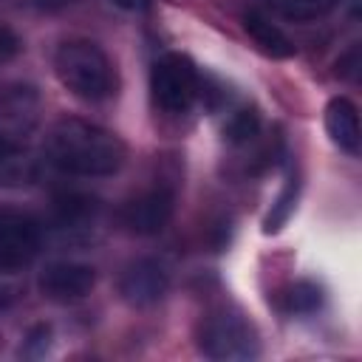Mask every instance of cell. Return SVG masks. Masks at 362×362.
<instances>
[{"mask_svg":"<svg viewBox=\"0 0 362 362\" xmlns=\"http://www.w3.org/2000/svg\"><path fill=\"white\" fill-rule=\"evenodd\" d=\"M96 286V272L88 263L57 260L48 263L40 274V291L51 303H76L85 300Z\"/></svg>","mask_w":362,"mask_h":362,"instance_id":"8","label":"cell"},{"mask_svg":"<svg viewBox=\"0 0 362 362\" xmlns=\"http://www.w3.org/2000/svg\"><path fill=\"white\" fill-rule=\"evenodd\" d=\"M17 51H20V37H17L8 25L0 23V62L17 57Z\"/></svg>","mask_w":362,"mask_h":362,"instance_id":"19","label":"cell"},{"mask_svg":"<svg viewBox=\"0 0 362 362\" xmlns=\"http://www.w3.org/2000/svg\"><path fill=\"white\" fill-rule=\"evenodd\" d=\"M96 198L82 192H62L54 198V221L59 229H85L96 218Z\"/></svg>","mask_w":362,"mask_h":362,"instance_id":"12","label":"cell"},{"mask_svg":"<svg viewBox=\"0 0 362 362\" xmlns=\"http://www.w3.org/2000/svg\"><path fill=\"white\" fill-rule=\"evenodd\" d=\"M322 305V288L311 280H297L288 286L286 294V308L291 314H314Z\"/></svg>","mask_w":362,"mask_h":362,"instance_id":"16","label":"cell"},{"mask_svg":"<svg viewBox=\"0 0 362 362\" xmlns=\"http://www.w3.org/2000/svg\"><path fill=\"white\" fill-rule=\"evenodd\" d=\"M297 189H300V181H297L294 175H288V178H286V187L280 189V195L274 198V204H272V209H269V215H266V221H263V232H266V235L283 229V223H286L288 215L294 212Z\"/></svg>","mask_w":362,"mask_h":362,"instance_id":"15","label":"cell"},{"mask_svg":"<svg viewBox=\"0 0 362 362\" xmlns=\"http://www.w3.org/2000/svg\"><path fill=\"white\" fill-rule=\"evenodd\" d=\"M337 74L345 76V79H356V76H359V48H356V45H354L345 57H339V62H337Z\"/></svg>","mask_w":362,"mask_h":362,"instance_id":"20","label":"cell"},{"mask_svg":"<svg viewBox=\"0 0 362 362\" xmlns=\"http://www.w3.org/2000/svg\"><path fill=\"white\" fill-rule=\"evenodd\" d=\"M153 102L167 113H187L204 93V79L189 57L164 54L150 68Z\"/></svg>","mask_w":362,"mask_h":362,"instance_id":"4","label":"cell"},{"mask_svg":"<svg viewBox=\"0 0 362 362\" xmlns=\"http://www.w3.org/2000/svg\"><path fill=\"white\" fill-rule=\"evenodd\" d=\"M110 3L122 11H144L150 6V0H110Z\"/></svg>","mask_w":362,"mask_h":362,"instance_id":"22","label":"cell"},{"mask_svg":"<svg viewBox=\"0 0 362 362\" xmlns=\"http://www.w3.org/2000/svg\"><path fill=\"white\" fill-rule=\"evenodd\" d=\"M198 348L218 362H246L260 354L257 328L235 308H218L204 317L198 331Z\"/></svg>","mask_w":362,"mask_h":362,"instance_id":"3","label":"cell"},{"mask_svg":"<svg viewBox=\"0 0 362 362\" xmlns=\"http://www.w3.org/2000/svg\"><path fill=\"white\" fill-rule=\"evenodd\" d=\"M23 294V274L17 266L0 263V308H8Z\"/></svg>","mask_w":362,"mask_h":362,"instance_id":"17","label":"cell"},{"mask_svg":"<svg viewBox=\"0 0 362 362\" xmlns=\"http://www.w3.org/2000/svg\"><path fill=\"white\" fill-rule=\"evenodd\" d=\"M170 288V269L158 257H139L124 266L119 277V294L133 308H150L164 300Z\"/></svg>","mask_w":362,"mask_h":362,"instance_id":"7","label":"cell"},{"mask_svg":"<svg viewBox=\"0 0 362 362\" xmlns=\"http://www.w3.org/2000/svg\"><path fill=\"white\" fill-rule=\"evenodd\" d=\"M175 212V187L156 181L122 206V226L133 235H158Z\"/></svg>","mask_w":362,"mask_h":362,"instance_id":"5","label":"cell"},{"mask_svg":"<svg viewBox=\"0 0 362 362\" xmlns=\"http://www.w3.org/2000/svg\"><path fill=\"white\" fill-rule=\"evenodd\" d=\"M6 150H8V144H6V141H3V139H0V156H3V153H6Z\"/></svg>","mask_w":362,"mask_h":362,"instance_id":"23","label":"cell"},{"mask_svg":"<svg viewBox=\"0 0 362 362\" xmlns=\"http://www.w3.org/2000/svg\"><path fill=\"white\" fill-rule=\"evenodd\" d=\"M325 133L331 136V141L345 150L348 156H359V141H362V130H359V113L356 105L345 96H334L325 105Z\"/></svg>","mask_w":362,"mask_h":362,"instance_id":"10","label":"cell"},{"mask_svg":"<svg viewBox=\"0 0 362 362\" xmlns=\"http://www.w3.org/2000/svg\"><path fill=\"white\" fill-rule=\"evenodd\" d=\"M42 243L40 221L17 206H0V263L23 269L31 263Z\"/></svg>","mask_w":362,"mask_h":362,"instance_id":"6","label":"cell"},{"mask_svg":"<svg viewBox=\"0 0 362 362\" xmlns=\"http://www.w3.org/2000/svg\"><path fill=\"white\" fill-rule=\"evenodd\" d=\"M260 136V116L252 107H238L229 113L226 124H223V139L235 147H246L249 141H255Z\"/></svg>","mask_w":362,"mask_h":362,"instance_id":"14","label":"cell"},{"mask_svg":"<svg viewBox=\"0 0 362 362\" xmlns=\"http://www.w3.org/2000/svg\"><path fill=\"white\" fill-rule=\"evenodd\" d=\"M272 11L286 17V20H294V23H311V20H320L325 14H331L334 8L342 6V0H269Z\"/></svg>","mask_w":362,"mask_h":362,"instance_id":"13","label":"cell"},{"mask_svg":"<svg viewBox=\"0 0 362 362\" xmlns=\"http://www.w3.org/2000/svg\"><path fill=\"white\" fill-rule=\"evenodd\" d=\"M40 122V96L34 88H11L0 96V139L8 147H20L23 139Z\"/></svg>","mask_w":362,"mask_h":362,"instance_id":"9","label":"cell"},{"mask_svg":"<svg viewBox=\"0 0 362 362\" xmlns=\"http://www.w3.org/2000/svg\"><path fill=\"white\" fill-rule=\"evenodd\" d=\"M48 161L71 175H113L122 170L127 158L124 141L85 119H59L45 139Z\"/></svg>","mask_w":362,"mask_h":362,"instance_id":"1","label":"cell"},{"mask_svg":"<svg viewBox=\"0 0 362 362\" xmlns=\"http://www.w3.org/2000/svg\"><path fill=\"white\" fill-rule=\"evenodd\" d=\"M243 31L255 40V45L269 54V57H277V59H286V57H294V42L288 40V34L272 23L266 14L260 11H246L243 14Z\"/></svg>","mask_w":362,"mask_h":362,"instance_id":"11","label":"cell"},{"mask_svg":"<svg viewBox=\"0 0 362 362\" xmlns=\"http://www.w3.org/2000/svg\"><path fill=\"white\" fill-rule=\"evenodd\" d=\"M71 3L74 0H31V6L40 8V11H59V8L71 6Z\"/></svg>","mask_w":362,"mask_h":362,"instance_id":"21","label":"cell"},{"mask_svg":"<svg viewBox=\"0 0 362 362\" xmlns=\"http://www.w3.org/2000/svg\"><path fill=\"white\" fill-rule=\"evenodd\" d=\"M57 79L85 102H105L116 93L119 79L110 57L90 40H68L54 54Z\"/></svg>","mask_w":362,"mask_h":362,"instance_id":"2","label":"cell"},{"mask_svg":"<svg viewBox=\"0 0 362 362\" xmlns=\"http://www.w3.org/2000/svg\"><path fill=\"white\" fill-rule=\"evenodd\" d=\"M48 345H51V331H48L45 325H37V328L28 331V337H25V342H23V356L40 359V356H45Z\"/></svg>","mask_w":362,"mask_h":362,"instance_id":"18","label":"cell"}]
</instances>
